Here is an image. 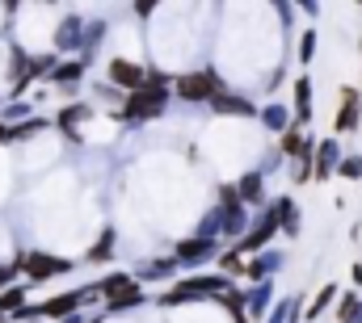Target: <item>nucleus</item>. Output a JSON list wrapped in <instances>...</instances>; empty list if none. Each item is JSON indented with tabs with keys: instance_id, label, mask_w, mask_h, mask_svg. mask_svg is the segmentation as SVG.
<instances>
[{
	"instance_id": "nucleus-10",
	"label": "nucleus",
	"mask_w": 362,
	"mask_h": 323,
	"mask_svg": "<svg viewBox=\"0 0 362 323\" xmlns=\"http://www.w3.org/2000/svg\"><path fill=\"white\" fill-rule=\"evenodd\" d=\"M257 193H262V181H257V176H245V181H240V197H245V202H257Z\"/></svg>"
},
{
	"instance_id": "nucleus-7",
	"label": "nucleus",
	"mask_w": 362,
	"mask_h": 323,
	"mask_svg": "<svg viewBox=\"0 0 362 323\" xmlns=\"http://www.w3.org/2000/svg\"><path fill=\"white\" fill-rule=\"evenodd\" d=\"M110 303V311H122V307H135L139 303V286H127L122 294H114V298H105Z\"/></svg>"
},
{
	"instance_id": "nucleus-9",
	"label": "nucleus",
	"mask_w": 362,
	"mask_h": 323,
	"mask_svg": "<svg viewBox=\"0 0 362 323\" xmlns=\"http://www.w3.org/2000/svg\"><path fill=\"white\" fill-rule=\"evenodd\" d=\"M85 114H89V109H85V105H68V109H64V114H59V126H64V130H68V126H76V122H81V118H85Z\"/></svg>"
},
{
	"instance_id": "nucleus-4",
	"label": "nucleus",
	"mask_w": 362,
	"mask_h": 323,
	"mask_svg": "<svg viewBox=\"0 0 362 323\" xmlns=\"http://www.w3.org/2000/svg\"><path fill=\"white\" fill-rule=\"evenodd\" d=\"M358 92L354 88H341V109H337V135H346V130H354V122H358Z\"/></svg>"
},
{
	"instance_id": "nucleus-1",
	"label": "nucleus",
	"mask_w": 362,
	"mask_h": 323,
	"mask_svg": "<svg viewBox=\"0 0 362 323\" xmlns=\"http://www.w3.org/2000/svg\"><path fill=\"white\" fill-rule=\"evenodd\" d=\"M219 80L211 72H194V76H181L177 80V97L181 101H215Z\"/></svg>"
},
{
	"instance_id": "nucleus-6",
	"label": "nucleus",
	"mask_w": 362,
	"mask_h": 323,
	"mask_svg": "<svg viewBox=\"0 0 362 323\" xmlns=\"http://www.w3.org/2000/svg\"><path fill=\"white\" fill-rule=\"evenodd\" d=\"M81 307V294H59L55 303H47L42 307V315H51V319H64V315H72Z\"/></svg>"
},
{
	"instance_id": "nucleus-11",
	"label": "nucleus",
	"mask_w": 362,
	"mask_h": 323,
	"mask_svg": "<svg viewBox=\"0 0 362 323\" xmlns=\"http://www.w3.org/2000/svg\"><path fill=\"white\" fill-rule=\"evenodd\" d=\"M295 92H299V118H308V105H312V84L299 80V84H295Z\"/></svg>"
},
{
	"instance_id": "nucleus-15",
	"label": "nucleus",
	"mask_w": 362,
	"mask_h": 323,
	"mask_svg": "<svg viewBox=\"0 0 362 323\" xmlns=\"http://www.w3.org/2000/svg\"><path fill=\"white\" fill-rule=\"evenodd\" d=\"M341 176H362V160L354 156V160H346L341 164Z\"/></svg>"
},
{
	"instance_id": "nucleus-14",
	"label": "nucleus",
	"mask_w": 362,
	"mask_h": 323,
	"mask_svg": "<svg viewBox=\"0 0 362 323\" xmlns=\"http://www.w3.org/2000/svg\"><path fill=\"white\" fill-rule=\"evenodd\" d=\"M333 294H337V290H333V286H329V290H320V298H316V303H312V311H308V315H320V311H325V307H329V298H333Z\"/></svg>"
},
{
	"instance_id": "nucleus-12",
	"label": "nucleus",
	"mask_w": 362,
	"mask_h": 323,
	"mask_svg": "<svg viewBox=\"0 0 362 323\" xmlns=\"http://www.w3.org/2000/svg\"><path fill=\"white\" fill-rule=\"evenodd\" d=\"M206 248H211V243H181V248H177V256H185V260H194V256H202Z\"/></svg>"
},
{
	"instance_id": "nucleus-17",
	"label": "nucleus",
	"mask_w": 362,
	"mask_h": 323,
	"mask_svg": "<svg viewBox=\"0 0 362 323\" xmlns=\"http://www.w3.org/2000/svg\"><path fill=\"white\" fill-rule=\"evenodd\" d=\"M17 269H21V264H4V269H0V281H8V277H13Z\"/></svg>"
},
{
	"instance_id": "nucleus-8",
	"label": "nucleus",
	"mask_w": 362,
	"mask_h": 323,
	"mask_svg": "<svg viewBox=\"0 0 362 323\" xmlns=\"http://www.w3.org/2000/svg\"><path fill=\"white\" fill-rule=\"evenodd\" d=\"M211 105H215V109H232V114H253L249 101H232V97H215Z\"/></svg>"
},
{
	"instance_id": "nucleus-16",
	"label": "nucleus",
	"mask_w": 362,
	"mask_h": 323,
	"mask_svg": "<svg viewBox=\"0 0 362 323\" xmlns=\"http://www.w3.org/2000/svg\"><path fill=\"white\" fill-rule=\"evenodd\" d=\"M85 72V63H68V68H59V80H72V76H81Z\"/></svg>"
},
{
	"instance_id": "nucleus-3",
	"label": "nucleus",
	"mask_w": 362,
	"mask_h": 323,
	"mask_svg": "<svg viewBox=\"0 0 362 323\" xmlns=\"http://www.w3.org/2000/svg\"><path fill=\"white\" fill-rule=\"evenodd\" d=\"M21 269H25L30 277H38V281H42V277H55V273H68L72 264H68V260H59V256H47V252H30V256L21 260Z\"/></svg>"
},
{
	"instance_id": "nucleus-5",
	"label": "nucleus",
	"mask_w": 362,
	"mask_h": 323,
	"mask_svg": "<svg viewBox=\"0 0 362 323\" xmlns=\"http://www.w3.org/2000/svg\"><path fill=\"white\" fill-rule=\"evenodd\" d=\"M110 80L127 84V88H139V84H144V68H139V63H127V59H114V63H110Z\"/></svg>"
},
{
	"instance_id": "nucleus-13",
	"label": "nucleus",
	"mask_w": 362,
	"mask_h": 323,
	"mask_svg": "<svg viewBox=\"0 0 362 323\" xmlns=\"http://www.w3.org/2000/svg\"><path fill=\"white\" fill-rule=\"evenodd\" d=\"M13 307H21V290H8V294H0V311H13Z\"/></svg>"
},
{
	"instance_id": "nucleus-2",
	"label": "nucleus",
	"mask_w": 362,
	"mask_h": 323,
	"mask_svg": "<svg viewBox=\"0 0 362 323\" xmlns=\"http://www.w3.org/2000/svg\"><path fill=\"white\" fill-rule=\"evenodd\" d=\"M160 109H165V92H160L156 84H152V88H139V92L127 101V114H131V118H156Z\"/></svg>"
}]
</instances>
